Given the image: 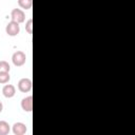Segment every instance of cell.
Wrapping results in <instances>:
<instances>
[{
    "instance_id": "4",
    "label": "cell",
    "mask_w": 135,
    "mask_h": 135,
    "mask_svg": "<svg viewBox=\"0 0 135 135\" xmlns=\"http://www.w3.org/2000/svg\"><path fill=\"white\" fill-rule=\"evenodd\" d=\"M32 86H33V83H32V80L30 78H21L18 81V90L22 93L31 92Z\"/></svg>"
},
{
    "instance_id": "1",
    "label": "cell",
    "mask_w": 135,
    "mask_h": 135,
    "mask_svg": "<svg viewBox=\"0 0 135 135\" xmlns=\"http://www.w3.org/2000/svg\"><path fill=\"white\" fill-rule=\"evenodd\" d=\"M12 61L15 66H22L26 62V55L22 51H16L12 56Z\"/></svg>"
},
{
    "instance_id": "6",
    "label": "cell",
    "mask_w": 135,
    "mask_h": 135,
    "mask_svg": "<svg viewBox=\"0 0 135 135\" xmlns=\"http://www.w3.org/2000/svg\"><path fill=\"white\" fill-rule=\"evenodd\" d=\"M21 108L24 112H31L33 110V96H26L21 100Z\"/></svg>"
},
{
    "instance_id": "3",
    "label": "cell",
    "mask_w": 135,
    "mask_h": 135,
    "mask_svg": "<svg viewBox=\"0 0 135 135\" xmlns=\"http://www.w3.org/2000/svg\"><path fill=\"white\" fill-rule=\"evenodd\" d=\"M5 33L11 37L17 36L20 33V25L14 21H9L5 26Z\"/></svg>"
},
{
    "instance_id": "10",
    "label": "cell",
    "mask_w": 135,
    "mask_h": 135,
    "mask_svg": "<svg viewBox=\"0 0 135 135\" xmlns=\"http://www.w3.org/2000/svg\"><path fill=\"white\" fill-rule=\"evenodd\" d=\"M11 66L7 61L5 60H0V73H9Z\"/></svg>"
},
{
    "instance_id": "5",
    "label": "cell",
    "mask_w": 135,
    "mask_h": 135,
    "mask_svg": "<svg viewBox=\"0 0 135 135\" xmlns=\"http://www.w3.org/2000/svg\"><path fill=\"white\" fill-rule=\"evenodd\" d=\"M12 131L15 135H24L27 131V128L23 122H15L12 127Z\"/></svg>"
},
{
    "instance_id": "7",
    "label": "cell",
    "mask_w": 135,
    "mask_h": 135,
    "mask_svg": "<svg viewBox=\"0 0 135 135\" xmlns=\"http://www.w3.org/2000/svg\"><path fill=\"white\" fill-rule=\"evenodd\" d=\"M2 94L5 98H12L16 94V88L13 84H5L2 88Z\"/></svg>"
},
{
    "instance_id": "9",
    "label": "cell",
    "mask_w": 135,
    "mask_h": 135,
    "mask_svg": "<svg viewBox=\"0 0 135 135\" xmlns=\"http://www.w3.org/2000/svg\"><path fill=\"white\" fill-rule=\"evenodd\" d=\"M18 5L23 9H30L33 5V2H32V0H19Z\"/></svg>"
},
{
    "instance_id": "8",
    "label": "cell",
    "mask_w": 135,
    "mask_h": 135,
    "mask_svg": "<svg viewBox=\"0 0 135 135\" xmlns=\"http://www.w3.org/2000/svg\"><path fill=\"white\" fill-rule=\"evenodd\" d=\"M11 126L5 120H0V135H8Z\"/></svg>"
},
{
    "instance_id": "12",
    "label": "cell",
    "mask_w": 135,
    "mask_h": 135,
    "mask_svg": "<svg viewBox=\"0 0 135 135\" xmlns=\"http://www.w3.org/2000/svg\"><path fill=\"white\" fill-rule=\"evenodd\" d=\"M25 31L27 32V34H32L33 33V19H28L25 23Z\"/></svg>"
},
{
    "instance_id": "13",
    "label": "cell",
    "mask_w": 135,
    "mask_h": 135,
    "mask_svg": "<svg viewBox=\"0 0 135 135\" xmlns=\"http://www.w3.org/2000/svg\"><path fill=\"white\" fill-rule=\"evenodd\" d=\"M2 110H3V104H2V102L0 101V113L2 112Z\"/></svg>"
},
{
    "instance_id": "2",
    "label": "cell",
    "mask_w": 135,
    "mask_h": 135,
    "mask_svg": "<svg viewBox=\"0 0 135 135\" xmlns=\"http://www.w3.org/2000/svg\"><path fill=\"white\" fill-rule=\"evenodd\" d=\"M11 21H14L18 24L24 22L25 20V14L21 8H13L11 12Z\"/></svg>"
},
{
    "instance_id": "11",
    "label": "cell",
    "mask_w": 135,
    "mask_h": 135,
    "mask_svg": "<svg viewBox=\"0 0 135 135\" xmlns=\"http://www.w3.org/2000/svg\"><path fill=\"white\" fill-rule=\"evenodd\" d=\"M11 79L9 73H0V83L1 84H6Z\"/></svg>"
}]
</instances>
